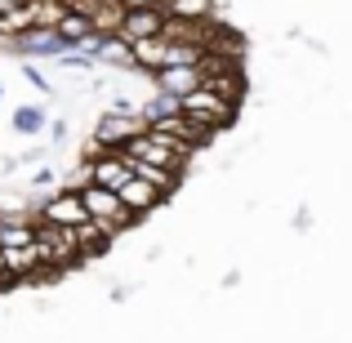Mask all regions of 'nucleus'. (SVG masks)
<instances>
[{"label": "nucleus", "instance_id": "obj_24", "mask_svg": "<svg viewBox=\"0 0 352 343\" xmlns=\"http://www.w3.org/2000/svg\"><path fill=\"white\" fill-rule=\"evenodd\" d=\"M27 0H0V14H14V9H23Z\"/></svg>", "mask_w": 352, "mask_h": 343}, {"label": "nucleus", "instance_id": "obj_12", "mask_svg": "<svg viewBox=\"0 0 352 343\" xmlns=\"http://www.w3.org/2000/svg\"><path fill=\"white\" fill-rule=\"evenodd\" d=\"M129 45H134V71L156 76L165 67V36H147V41H129Z\"/></svg>", "mask_w": 352, "mask_h": 343}, {"label": "nucleus", "instance_id": "obj_17", "mask_svg": "<svg viewBox=\"0 0 352 343\" xmlns=\"http://www.w3.org/2000/svg\"><path fill=\"white\" fill-rule=\"evenodd\" d=\"M32 27H36V18H32V5L14 9V14H0V36H5V41H14V36L32 32Z\"/></svg>", "mask_w": 352, "mask_h": 343}, {"label": "nucleus", "instance_id": "obj_14", "mask_svg": "<svg viewBox=\"0 0 352 343\" xmlns=\"http://www.w3.org/2000/svg\"><path fill=\"white\" fill-rule=\"evenodd\" d=\"M112 236H116V232H107L103 223H94V219H89V223H80V228H76V245H80V254H85V258L103 254V250L112 245Z\"/></svg>", "mask_w": 352, "mask_h": 343}, {"label": "nucleus", "instance_id": "obj_4", "mask_svg": "<svg viewBox=\"0 0 352 343\" xmlns=\"http://www.w3.org/2000/svg\"><path fill=\"white\" fill-rule=\"evenodd\" d=\"M9 49H14L23 63H36V58H50L54 63V58H63L67 49H76V45H72L58 27H32V32L14 36V41H9Z\"/></svg>", "mask_w": 352, "mask_h": 343}, {"label": "nucleus", "instance_id": "obj_15", "mask_svg": "<svg viewBox=\"0 0 352 343\" xmlns=\"http://www.w3.org/2000/svg\"><path fill=\"white\" fill-rule=\"evenodd\" d=\"M183 112V103L174 94H161V89H156L152 98H147L143 107H138V116H143V125H161V120H170V116H179Z\"/></svg>", "mask_w": 352, "mask_h": 343}, {"label": "nucleus", "instance_id": "obj_1", "mask_svg": "<svg viewBox=\"0 0 352 343\" xmlns=\"http://www.w3.org/2000/svg\"><path fill=\"white\" fill-rule=\"evenodd\" d=\"M80 201H85L89 219H94V223H103L107 232H129V228H138V214H129V210L120 206V197H116L112 188L85 183V188H80Z\"/></svg>", "mask_w": 352, "mask_h": 343}, {"label": "nucleus", "instance_id": "obj_13", "mask_svg": "<svg viewBox=\"0 0 352 343\" xmlns=\"http://www.w3.org/2000/svg\"><path fill=\"white\" fill-rule=\"evenodd\" d=\"M45 125H50V116H45L41 103H23V107H14V116H9V129H18V134H27V138L45 134Z\"/></svg>", "mask_w": 352, "mask_h": 343}, {"label": "nucleus", "instance_id": "obj_10", "mask_svg": "<svg viewBox=\"0 0 352 343\" xmlns=\"http://www.w3.org/2000/svg\"><path fill=\"white\" fill-rule=\"evenodd\" d=\"M116 197H120V206H125L129 214L147 219V214H152V210H156V206L165 201V192H161V188H152L147 179H138V174H129V179H125V183L116 188Z\"/></svg>", "mask_w": 352, "mask_h": 343}, {"label": "nucleus", "instance_id": "obj_7", "mask_svg": "<svg viewBox=\"0 0 352 343\" xmlns=\"http://www.w3.org/2000/svg\"><path fill=\"white\" fill-rule=\"evenodd\" d=\"M85 179L116 192L120 183L129 179V156L125 152H94V156H85Z\"/></svg>", "mask_w": 352, "mask_h": 343}, {"label": "nucleus", "instance_id": "obj_25", "mask_svg": "<svg viewBox=\"0 0 352 343\" xmlns=\"http://www.w3.org/2000/svg\"><path fill=\"white\" fill-rule=\"evenodd\" d=\"M0 103H5V89H0Z\"/></svg>", "mask_w": 352, "mask_h": 343}, {"label": "nucleus", "instance_id": "obj_3", "mask_svg": "<svg viewBox=\"0 0 352 343\" xmlns=\"http://www.w3.org/2000/svg\"><path fill=\"white\" fill-rule=\"evenodd\" d=\"M183 103V116H192V120H201V125H210V129H223V125H232V116H236V103L228 94H219L214 85H201V89H192L188 98H179Z\"/></svg>", "mask_w": 352, "mask_h": 343}, {"label": "nucleus", "instance_id": "obj_18", "mask_svg": "<svg viewBox=\"0 0 352 343\" xmlns=\"http://www.w3.org/2000/svg\"><path fill=\"white\" fill-rule=\"evenodd\" d=\"M27 5H32L36 27H58L63 14H67V5H63V0H27Z\"/></svg>", "mask_w": 352, "mask_h": 343}, {"label": "nucleus", "instance_id": "obj_5", "mask_svg": "<svg viewBox=\"0 0 352 343\" xmlns=\"http://www.w3.org/2000/svg\"><path fill=\"white\" fill-rule=\"evenodd\" d=\"M143 116H120V112H103L94 125V134H89V156L94 152H120V147L129 143L134 134H143Z\"/></svg>", "mask_w": 352, "mask_h": 343}, {"label": "nucleus", "instance_id": "obj_19", "mask_svg": "<svg viewBox=\"0 0 352 343\" xmlns=\"http://www.w3.org/2000/svg\"><path fill=\"white\" fill-rule=\"evenodd\" d=\"M54 63H58V67H72V71H94L98 67V58L85 54V49H67L63 58H54Z\"/></svg>", "mask_w": 352, "mask_h": 343}, {"label": "nucleus", "instance_id": "obj_6", "mask_svg": "<svg viewBox=\"0 0 352 343\" xmlns=\"http://www.w3.org/2000/svg\"><path fill=\"white\" fill-rule=\"evenodd\" d=\"M0 254H5L9 285H18V281H41V276H54V272H50V263H45L41 241H36V245H18V250H0Z\"/></svg>", "mask_w": 352, "mask_h": 343}, {"label": "nucleus", "instance_id": "obj_16", "mask_svg": "<svg viewBox=\"0 0 352 343\" xmlns=\"http://www.w3.org/2000/svg\"><path fill=\"white\" fill-rule=\"evenodd\" d=\"M58 32L80 49V41H85V36H94L98 27H94V18H89V14H80V9H67V14H63V23H58Z\"/></svg>", "mask_w": 352, "mask_h": 343}, {"label": "nucleus", "instance_id": "obj_2", "mask_svg": "<svg viewBox=\"0 0 352 343\" xmlns=\"http://www.w3.org/2000/svg\"><path fill=\"white\" fill-rule=\"evenodd\" d=\"M36 223H50V228L89 223V210H85V201H80V188H54L50 197L36 206Z\"/></svg>", "mask_w": 352, "mask_h": 343}, {"label": "nucleus", "instance_id": "obj_8", "mask_svg": "<svg viewBox=\"0 0 352 343\" xmlns=\"http://www.w3.org/2000/svg\"><path fill=\"white\" fill-rule=\"evenodd\" d=\"M152 80H156V89H161V94L188 98L192 89H201L210 80V71H206V63H188V67H161Z\"/></svg>", "mask_w": 352, "mask_h": 343}, {"label": "nucleus", "instance_id": "obj_22", "mask_svg": "<svg viewBox=\"0 0 352 343\" xmlns=\"http://www.w3.org/2000/svg\"><path fill=\"white\" fill-rule=\"evenodd\" d=\"M125 9H147V5H165V0H120Z\"/></svg>", "mask_w": 352, "mask_h": 343}, {"label": "nucleus", "instance_id": "obj_11", "mask_svg": "<svg viewBox=\"0 0 352 343\" xmlns=\"http://www.w3.org/2000/svg\"><path fill=\"white\" fill-rule=\"evenodd\" d=\"M36 236H41L36 214H9V210H0V250L36 245Z\"/></svg>", "mask_w": 352, "mask_h": 343}, {"label": "nucleus", "instance_id": "obj_20", "mask_svg": "<svg viewBox=\"0 0 352 343\" xmlns=\"http://www.w3.org/2000/svg\"><path fill=\"white\" fill-rule=\"evenodd\" d=\"M23 76H27V85H32L36 94H45V98L54 94V85H50V80H45V71L36 67V63H23Z\"/></svg>", "mask_w": 352, "mask_h": 343}, {"label": "nucleus", "instance_id": "obj_9", "mask_svg": "<svg viewBox=\"0 0 352 343\" xmlns=\"http://www.w3.org/2000/svg\"><path fill=\"white\" fill-rule=\"evenodd\" d=\"M165 18H170V9L165 5H147V9H125V18H120V32L125 41H147V36H161L165 32Z\"/></svg>", "mask_w": 352, "mask_h": 343}, {"label": "nucleus", "instance_id": "obj_21", "mask_svg": "<svg viewBox=\"0 0 352 343\" xmlns=\"http://www.w3.org/2000/svg\"><path fill=\"white\" fill-rule=\"evenodd\" d=\"M54 183H58V174H54V170H50V165H41V170H36V174H32V188H36V192H45V188H54Z\"/></svg>", "mask_w": 352, "mask_h": 343}, {"label": "nucleus", "instance_id": "obj_23", "mask_svg": "<svg viewBox=\"0 0 352 343\" xmlns=\"http://www.w3.org/2000/svg\"><path fill=\"white\" fill-rule=\"evenodd\" d=\"M50 134H54V143H63V138H67V125H63V120H54Z\"/></svg>", "mask_w": 352, "mask_h": 343}]
</instances>
